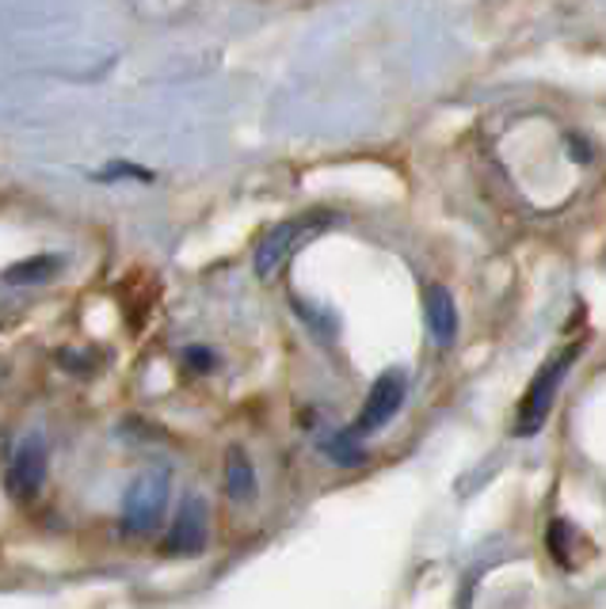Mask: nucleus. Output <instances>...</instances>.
I'll use <instances>...</instances> for the list:
<instances>
[{
	"label": "nucleus",
	"mask_w": 606,
	"mask_h": 609,
	"mask_svg": "<svg viewBox=\"0 0 606 609\" xmlns=\"http://www.w3.org/2000/svg\"><path fill=\"white\" fill-rule=\"evenodd\" d=\"M226 492H229V499H237V503L256 495V469H252L249 453H244L241 446H233V450L226 453Z\"/></svg>",
	"instance_id": "nucleus-8"
},
{
	"label": "nucleus",
	"mask_w": 606,
	"mask_h": 609,
	"mask_svg": "<svg viewBox=\"0 0 606 609\" xmlns=\"http://www.w3.org/2000/svg\"><path fill=\"white\" fill-rule=\"evenodd\" d=\"M427 335L438 347H450L454 335H458V304L446 286H427Z\"/></svg>",
	"instance_id": "nucleus-7"
},
{
	"label": "nucleus",
	"mask_w": 606,
	"mask_h": 609,
	"mask_svg": "<svg viewBox=\"0 0 606 609\" xmlns=\"http://www.w3.org/2000/svg\"><path fill=\"white\" fill-rule=\"evenodd\" d=\"M46 469H50V453H46L43 438H27V443L15 450L12 464L4 472V487L15 503H31L46 484Z\"/></svg>",
	"instance_id": "nucleus-4"
},
{
	"label": "nucleus",
	"mask_w": 606,
	"mask_h": 609,
	"mask_svg": "<svg viewBox=\"0 0 606 609\" xmlns=\"http://www.w3.org/2000/svg\"><path fill=\"white\" fill-rule=\"evenodd\" d=\"M404 404V374L401 370H386L378 381L370 384V397H366L363 412H358L355 427L347 430V438H363L370 430H381Z\"/></svg>",
	"instance_id": "nucleus-5"
},
{
	"label": "nucleus",
	"mask_w": 606,
	"mask_h": 609,
	"mask_svg": "<svg viewBox=\"0 0 606 609\" xmlns=\"http://www.w3.org/2000/svg\"><path fill=\"white\" fill-rule=\"evenodd\" d=\"M183 358H187L195 370H214V363H218V358H214V351H206V347H187V351H183Z\"/></svg>",
	"instance_id": "nucleus-12"
},
{
	"label": "nucleus",
	"mask_w": 606,
	"mask_h": 609,
	"mask_svg": "<svg viewBox=\"0 0 606 609\" xmlns=\"http://www.w3.org/2000/svg\"><path fill=\"white\" fill-rule=\"evenodd\" d=\"M572 541H580V533L572 530L569 522H561V518H557V522L549 526V556H553L561 567H572V560H569V544Z\"/></svg>",
	"instance_id": "nucleus-10"
},
{
	"label": "nucleus",
	"mask_w": 606,
	"mask_h": 609,
	"mask_svg": "<svg viewBox=\"0 0 606 609\" xmlns=\"http://www.w3.org/2000/svg\"><path fill=\"white\" fill-rule=\"evenodd\" d=\"M107 175H134L138 183H153V172H146V168H134V164H111L107 172H100V180H107Z\"/></svg>",
	"instance_id": "nucleus-11"
},
{
	"label": "nucleus",
	"mask_w": 606,
	"mask_h": 609,
	"mask_svg": "<svg viewBox=\"0 0 606 609\" xmlns=\"http://www.w3.org/2000/svg\"><path fill=\"white\" fill-rule=\"evenodd\" d=\"M324 226H332L329 214H313V218L306 214V218H290V221H283V226H275L256 248V275L275 278V271L283 267V263L290 260L309 237H317Z\"/></svg>",
	"instance_id": "nucleus-3"
},
{
	"label": "nucleus",
	"mask_w": 606,
	"mask_h": 609,
	"mask_svg": "<svg viewBox=\"0 0 606 609\" xmlns=\"http://www.w3.org/2000/svg\"><path fill=\"white\" fill-rule=\"evenodd\" d=\"M584 343H587V340L569 343V347H564L561 355H553V358H549V363L541 366V370L530 378V384H526V392H523L519 415H515V435H519V438H530V435H538V430L546 427L549 412H553L557 389H561L564 374L572 370V363H576V358L584 355Z\"/></svg>",
	"instance_id": "nucleus-1"
},
{
	"label": "nucleus",
	"mask_w": 606,
	"mask_h": 609,
	"mask_svg": "<svg viewBox=\"0 0 606 609\" xmlns=\"http://www.w3.org/2000/svg\"><path fill=\"white\" fill-rule=\"evenodd\" d=\"M164 507H169V472L164 469L141 472L123 499V530L126 533L157 530V522L164 518Z\"/></svg>",
	"instance_id": "nucleus-2"
},
{
	"label": "nucleus",
	"mask_w": 606,
	"mask_h": 609,
	"mask_svg": "<svg viewBox=\"0 0 606 609\" xmlns=\"http://www.w3.org/2000/svg\"><path fill=\"white\" fill-rule=\"evenodd\" d=\"M61 271V255H35V260L12 263V267L0 275L4 286H23V283H46V278Z\"/></svg>",
	"instance_id": "nucleus-9"
},
{
	"label": "nucleus",
	"mask_w": 606,
	"mask_h": 609,
	"mask_svg": "<svg viewBox=\"0 0 606 609\" xmlns=\"http://www.w3.org/2000/svg\"><path fill=\"white\" fill-rule=\"evenodd\" d=\"M206 537H210V507H206V499L191 495L180 507V515H175V526L169 530L164 552H169V556H198V552L206 549Z\"/></svg>",
	"instance_id": "nucleus-6"
}]
</instances>
